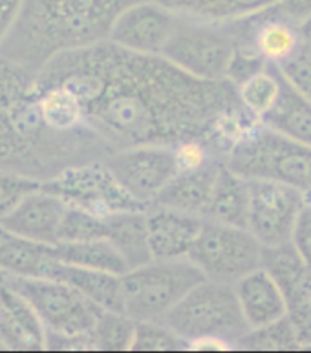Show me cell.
<instances>
[{
	"label": "cell",
	"instance_id": "cell-6",
	"mask_svg": "<svg viewBox=\"0 0 311 353\" xmlns=\"http://www.w3.org/2000/svg\"><path fill=\"white\" fill-rule=\"evenodd\" d=\"M201 280L205 276L190 259H152L121 274L123 311L136 322L165 321Z\"/></svg>",
	"mask_w": 311,
	"mask_h": 353
},
{
	"label": "cell",
	"instance_id": "cell-14",
	"mask_svg": "<svg viewBox=\"0 0 311 353\" xmlns=\"http://www.w3.org/2000/svg\"><path fill=\"white\" fill-rule=\"evenodd\" d=\"M205 218L172 207L150 205L147 209L148 243L152 259H189L196 240L200 236Z\"/></svg>",
	"mask_w": 311,
	"mask_h": 353
},
{
	"label": "cell",
	"instance_id": "cell-37",
	"mask_svg": "<svg viewBox=\"0 0 311 353\" xmlns=\"http://www.w3.org/2000/svg\"><path fill=\"white\" fill-rule=\"evenodd\" d=\"M46 352H95L92 333L88 335H66L46 332Z\"/></svg>",
	"mask_w": 311,
	"mask_h": 353
},
{
	"label": "cell",
	"instance_id": "cell-22",
	"mask_svg": "<svg viewBox=\"0 0 311 353\" xmlns=\"http://www.w3.org/2000/svg\"><path fill=\"white\" fill-rule=\"evenodd\" d=\"M50 279L63 280L77 291H81L85 296H88L90 301L95 302L103 310L125 313L123 311L121 274L63 264L57 260Z\"/></svg>",
	"mask_w": 311,
	"mask_h": 353
},
{
	"label": "cell",
	"instance_id": "cell-41",
	"mask_svg": "<svg viewBox=\"0 0 311 353\" xmlns=\"http://www.w3.org/2000/svg\"><path fill=\"white\" fill-rule=\"evenodd\" d=\"M0 352H6V350H4V346H2V344H0Z\"/></svg>",
	"mask_w": 311,
	"mask_h": 353
},
{
	"label": "cell",
	"instance_id": "cell-9",
	"mask_svg": "<svg viewBox=\"0 0 311 353\" xmlns=\"http://www.w3.org/2000/svg\"><path fill=\"white\" fill-rule=\"evenodd\" d=\"M43 187L61 196L68 205L106 218L123 211L148 209L128 194L105 161L66 167L43 181Z\"/></svg>",
	"mask_w": 311,
	"mask_h": 353
},
{
	"label": "cell",
	"instance_id": "cell-13",
	"mask_svg": "<svg viewBox=\"0 0 311 353\" xmlns=\"http://www.w3.org/2000/svg\"><path fill=\"white\" fill-rule=\"evenodd\" d=\"M179 21L181 17L159 0H141L117 17L108 39L132 52L161 55Z\"/></svg>",
	"mask_w": 311,
	"mask_h": 353
},
{
	"label": "cell",
	"instance_id": "cell-8",
	"mask_svg": "<svg viewBox=\"0 0 311 353\" xmlns=\"http://www.w3.org/2000/svg\"><path fill=\"white\" fill-rule=\"evenodd\" d=\"M2 282L32 304L46 332L88 335L103 313V307L63 280L4 276Z\"/></svg>",
	"mask_w": 311,
	"mask_h": 353
},
{
	"label": "cell",
	"instance_id": "cell-28",
	"mask_svg": "<svg viewBox=\"0 0 311 353\" xmlns=\"http://www.w3.org/2000/svg\"><path fill=\"white\" fill-rule=\"evenodd\" d=\"M0 167L17 170L22 174L33 176L43 181L44 170L32 152V148L17 136L15 128L11 127L10 117L0 106Z\"/></svg>",
	"mask_w": 311,
	"mask_h": 353
},
{
	"label": "cell",
	"instance_id": "cell-21",
	"mask_svg": "<svg viewBox=\"0 0 311 353\" xmlns=\"http://www.w3.org/2000/svg\"><path fill=\"white\" fill-rule=\"evenodd\" d=\"M183 19L229 24L262 15L279 6L280 0H159Z\"/></svg>",
	"mask_w": 311,
	"mask_h": 353
},
{
	"label": "cell",
	"instance_id": "cell-24",
	"mask_svg": "<svg viewBox=\"0 0 311 353\" xmlns=\"http://www.w3.org/2000/svg\"><path fill=\"white\" fill-rule=\"evenodd\" d=\"M106 240L121 253L128 269L147 264L152 260L148 243L147 209L116 212L106 216Z\"/></svg>",
	"mask_w": 311,
	"mask_h": 353
},
{
	"label": "cell",
	"instance_id": "cell-32",
	"mask_svg": "<svg viewBox=\"0 0 311 353\" xmlns=\"http://www.w3.org/2000/svg\"><path fill=\"white\" fill-rule=\"evenodd\" d=\"M97 238H106V218L95 216L79 207H66L61 231H59V243L85 242V240H97Z\"/></svg>",
	"mask_w": 311,
	"mask_h": 353
},
{
	"label": "cell",
	"instance_id": "cell-3",
	"mask_svg": "<svg viewBox=\"0 0 311 353\" xmlns=\"http://www.w3.org/2000/svg\"><path fill=\"white\" fill-rule=\"evenodd\" d=\"M223 163L248 179H269L311 196V147L260 121L227 152Z\"/></svg>",
	"mask_w": 311,
	"mask_h": 353
},
{
	"label": "cell",
	"instance_id": "cell-26",
	"mask_svg": "<svg viewBox=\"0 0 311 353\" xmlns=\"http://www.w3.org/2000/svg\"><path fill=\"white\" fill-rule=\"evenodd\" d=\"M53 253H55V259L63 264L99 269V271H108V273L116 274H123L128 271V265L121 253L106 238L85 240V242L55 243Z\"/></svg>",
	"mask_w": 311,
	"mask_h": 353
},
{
	"label": "cell",
	"instance_id": "cell-23",
	"mask_svg": "<svg viewBox=\"0 0 311 353\" xmlns=\"http://www.w3.org/2000/svg\"><path fill=\"white\" fill-rule=\"evenodd\" d=\"M249 198V179L237 174L223 163L203 218L225 225L248 227Z\"/></svg>",
	"mask_w": 311,
	"mask_h": 353
},
{
	"label": "cell",
	"instance_id": "cell-31",
	"mask_svg": "<svg viewBox=\"0 0 311 353\" xmlns=\"http://www.w3.org/2000/svg\"><path fill=\"white\" fill-rule=\"evenodd\" d=\"M187 343L165 321L137 322L132 352H178Z\"/></svg>",
	"mask_w": 311,
	"mask_h": 353
},
{
	"label": "cell",
	"instance_id": "cell-25",
	"mask_svg": "<svg viewBox=\"0 0 311 353\" xmlns=\"http://www.w3.org/2000/svg\"><path fill=\"white\" fill-rule=\"evenodd\" d=\"M262 123L290 139L311 147V101L293 88L285 77L279 103Z\"/></svg>",
	"mask_w": 311,
	"mask_h": 353
},
{
	"label": "cell",
	"instance_id": "cell-43",
	"mask_svg": "<svg viewBox=\"0 0 311 353\" xmlns=\"http://www.w3.org/2000/svg\"><path fill=\"white\" fill-rule=\"evenodd\" d=\"M0 169H2V167H0Z\"/></svg>",
	"mask_w": 311,
	"mask_h": 353
},
{
	"label": "cell",
	"instance_id": "cell-11",
	"mask_svg": "<svg viewBox=\"0 0 311 353\" xmlns=\"http://www.w3.org/2000/svg\"><path fill=\"white\" fill-rule=\"evenodd\" d=\"M249 231L264 248L290 243L308 196L295 187L269 179H249Z\"/></svg>",
	"mask_w": 311,
	"mask_h": 353
},
{
	"label": "cell",
	"instance_id": "cell-40",
	"mask_svg": "<svg viewBox=\"0 0 311 353\" xmlns=\"http://www.w3.org/2000/svg\"><path fill=\"white\" fill-rule=\"evenodd\" d=\"M299 28H301L302 48L311 53V15L308 17L306 21H302L301 24H299Z\"/></svg>",
	"mask_w": 311,
	"mask_h": 353
},
{
	"label": "cell",
	"instance_id": "cell-39",
	"mask_svg": "<svg viewBox=\"0 0 311 353\" xmlns=\"http://www.w3.org/2000/svg\"><path fill=\"white\" fill-rule=\"evenodd\" d=\"M277 10L293 22L301 24L311 15V0H280Z\"/></svg>",
	"mask_w": 311,
	"mask_h": 353
},
{
	"label": "cell",
	"instance_id": "cell-5",
	"mask_svg": "<svg viewBox=\"0 0 311 353\" xmlns=\"http://www.w3.org/2000/svg\"><path fill=\"white\" fill-rule=\"evenodd\" d=\"M165 322L187 343V350L198 341H222L238 348L251 330L238 304L234 284L209 279L192 288Z\"/></svg>",
	"mask_w": 311,
	"mask_h": 353
},
{
	"label": "cell",
	"instance_id": "cell-10",
	"mask_svg": "<svg viewBox=\"0 0 311 353\" xmlns=\"http://www.w3.org/2000/svg\"><path fill=\"white\" fill-rule=\"evenodd\" d=\"M105 165L117 181L145 207L156 201L167 185L178 174L174 147L170 145H137L112 152Z\"/></svg>",
	"mask_w": 311,
	"mask_h": 353
},
{
	"label": "cell",
	"instance_id": "cell-1",
	"mask_svg": "<svg viewBox=\"0 0 311 353\" xmlns=\"http://www.w3.org/2000/svg\"><path fill=\"white\" fill-rule=\"evenodd\" d=\"M35 83L68 88L85 110L86 127L112 152L200 139L223 161L260 123L231 81L200 79L163 55L132 52L110 39L59 53Z\"/></svg>",
	"mask_w": 311,
	"mask_h": 353
},
{
	"label": "cell",
	"instance_id": "cell-20",
	"mask_svg": "<svg viewBox=\"0 0 311 353\" xmlns=\"http://www.w3.org/2000/svg\"><path fill=\"white\" fill-rule=\"evenodd\" d=\"M222 165V159H214L205 167L192 170V172H178L174 179L165 187L163 192L156 198L152 205L172 207L178 211L205 216Z\"/></svg>",
	"mask_w": 311,
	"mask_h": 353
},
{
	"label": "cell",
	"instance_id": "cell-36",
	"mask_svg": "<svg viewBox=\"0 0 311 353\" xmlns=\"http://www.w3.org/2000/svg\"><path fill=\"white\" fill-rule=\"evenodd\" d=\"M290 243L295 248L299 256L311 268V196H308L297 216Z\"/></svg>",
	"mask_w": 311,
	"mask_h": 353
},
{
	"label": "cell",
	"instance_id": "cell-15",
	"mask_svg": "<svg viewBox=\"0 0 311 353\" xmlns=\"http://www.w3.org/2000/svg\"><path fill=\"white\" fill-rule=\"evenodd\" d=\"M0 344L6 352H46V327L30 302L0 282Z\"/></svg>",
	"mask_w": 311,
	"mask_h": 353
},
{
	"label": "cell",
	"instance_id": "cell-12",
	"mask_svg": "<svg viewBox=\"0 0 311 353\" xmlns=\"http://www.w3.org/2000/svg\"><path fill=\"white\" fill-rule=\"evenodd\" d=\"M264 268L284 291L285 316L295 327L302 350L311 348V268L291 243L264 248Z\"/></svg>",
	"mask_w": 311,
	"mask_h": 353
},
{
	"label": "cell",
	"instance_id": "cell-35",
	"mask_svg": "<svg viewBox=\"0 0 311 353\" xmlns=\"http://www.w3.org/2000/svg\"><path fill=\"white\" fill-rule=\"evenodd\" d=\"M279 70L291 86L311 101V53L302 48L295 57L280 64Z\"/></svg>",
	"mask_w": 311,
	"mask_h": 353
},
{
	"label": "cell",
	"instance_id": "cell-33",
	"mask_svg": "<svg viewBox=\"0 0 311 353\" xmlns=\"http://www.w3.org/2000/svg\"><path fill=\"white\" fill-rule=\"evenodd\" d=\"M41 179L22 174L17 170L0 169V223L10 216L13 209L28 194L41 187Z\"/></svg>",
	"mask_w": 311,
	"mask_h": 353
},
{
	"label": "cell",
	"instance_id": "cell-17",
	"mask_svg": "<svg viewBox=\"0 0 311 353\" xmlns=\"http://www.w3.org/2000/svg\"><path fill=\"white\" fill-rule=\"evenodd\" d=\"M234 291L249 327L265 326L288 315L284 291L264 265L238 280Z\"/></svg>",
	"mask_w": 311,
	"mask_h": 353
},
{
	"label": "cell",
	"instance_id": "cell-29",
	"mask_svg": "<svg viewBox=\"0 0 311 353\" xmlns=\"http://www.w3.org/2000/svg\"><path fill=\"white\" fill-rule=\"evenodd\" d=\"M137 322L121 311L103 310L92 330L95 352H132Z\"/></svg>",
	"mask_w": 311,
	"mask_h": 353
},
{
	"label": "cell",
	"instance_id": "cell-7",
	"mask_svg": "<svg viewBox=\"0 0 311 353\" xmlns=\"http://www.w3.org/2000/svg\"><path fill=\"white\" fill-rule=\"evenodd\" d=\"M189 259L205 279L237 284L242 276L264 265V245L248 227L205 220Z\"/></svg>",
	"mask_w": 311,
	"mask_h": 353
},
{
	"label": "cell",
	"instance_id": "cell-38",
	"mask_svg": "<svg viewBox=\"0 0 311 353\" xmlns=\"http://www.w3.org/2000/svg\"><path fill=\"white\" fill-rule=\"evenodd\" d=\"M24 0H0V46L11 32Z\"/></svg>",
	"mask_w": 311,
	"mask_h": 353
},
{
	"label": "cell",
	"instance_id": "cell-27",
	"mask_svg": "<svg viewBox=\"0 0 311 353\" xmlns=\"http://www.w3.org/2000/svg\"><path fill=\"white\" fill-rule=\"evenodd\" d=\"M282 88H284V75L279 66L268 64L264 70L240 83L237 92L243 108L259 121H262L277 106L282 95Z\"/></svg>",
	"mask_w": 311,
	"mask_h": 353
},
{
	"label": "cell",
	"instance_id": "cell-42",
	"mask_svg": "<svg viewBox=\"0 0 311 353\" xmlns=\"http://www.w3.org/2000/svg\"><path fill=\"white\" fill-rule=\"evenodd\" d=\"M2 279H4V276H2V274H0V282H2Z\"/></svg>",
	"mask_w": 311,
	"mask_h": 353
},
{
	"label": "cell",
	"instance_id": "cell-19",
	"mask_svg": "<svg viewBox=\"0 0 311 353\" xmlns=\"http://www.w3.org/2000/svg\"><path fill=\"white\" fill-rule=\"evenodd\" d=\"M57 264L53 245L35 242L0 223V274L24 279H50Z\"/></svg>",
	"mask_w": 311,
	"mask_h": 353
},
{
	"label": "cell",
	"instance_id": "cell-4",
	"mask_svg": "<svg viewBox=\"0 0 311 353\" xmlns=\"http://www.w3.org/2000/svg\"><path fill=\"white\" fill-rule=\"evenodd\" d=\"M251 19L229 24L183 19L163 48V57L187 74L207 81L227 79L238 48L249 46Z\"/></svg>",
	"mask_w": 311,
	"mask_h": 353
},
{
	"label": "cell",
	"instance_id": "cell-30",
	"mask_svg": "<svg viewBox=\"0 0 311 353\" xmlns=\"http://www.w3.org/2000/svg\"><path fill=\"white\" fill-rule=\"evenodd\" d=\"M238 350L248 352H295L302 350L295 327L288 316L260 327H251L238 343Z\"/></svg>",
	"mask_w": 311,
	"mask_h": 353
},
{
	"label": "cell",
	"instance_id": "cell-34",
	"mask_svg": "<svg viewBox=\"0 0 311 353\" xmlns=\"http://www.w3.org/2000/svg\"><path fill=\"white\" fill-rule=\"evenodd\" d=\"M174 156L178 172H192V170L205 167L214 159H220L209 148V145L205 141H200V139H189V141H181L174 145Z\"/></svg>",
	"mask_w": 311,
	"mask_h": 353
},
{
	"label": "cell",
	"instance_id": "cell-18",
	"mask_svg": "<svg viewBox=\"0 0 311 353\" xmlns=\"http://www.w3.org/2000/svg\"><path fill=\"white\" fill-rule=\"evenodd\" d=\"M249 46L268 64L280 66L302 50L301 28L273 8L253 17Z\"/></svg>",
	"mask_w": 311,
	"mask_h": 353
},
{
	"label": "cell",
	"instance_id": "cell-16",
	"mask_svg": "<svg viewBox=\"0 0 311 353\" xmlns=\"http://www.w3.org/2000/svg\"><path fill=\"white\" fill-rule=\"evenodd\" d=\"M68 203L61 196L44 189L43 183L32 194H28L13 209L2 225L35 242L55 245L59 243V231Z\"/></svg>",
	"mask_w": 311,
	"mask_h": 353
},
{
	"label": "cell",
	"instance_id": "cell-2",
	"mask_svg": "<svg viewBox=\"0 0 311 353\" xmlns=\"http://www.w3.org/2000/svg\"><path fill=\"white\" fill-rule=\"evenodd\" d=\"M141 0H24L0 55L37 75L55 55L110 37L123 11Z\"/></svg>",
	"mask_w": 311,
	"mask_h": 353
}]
</instances>
